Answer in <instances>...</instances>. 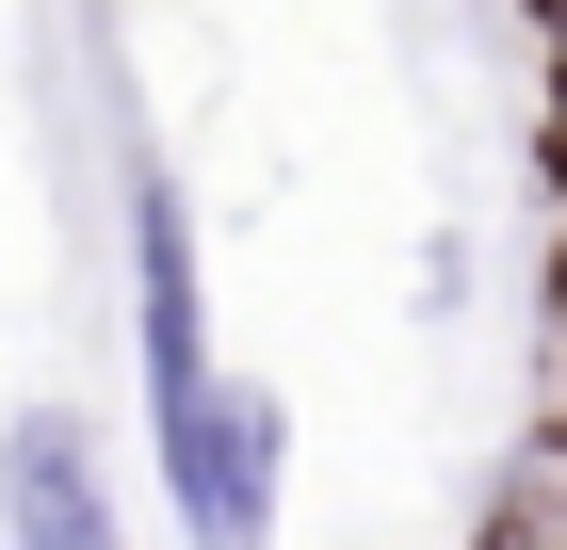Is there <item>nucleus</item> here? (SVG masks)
<instances>
[{
  "instance_id": "4",
  "label": "nucleus",
  "mask_w": 567,
  "mask_h": 550,
  "mask_svg": "<svg viewBox=\"0 0 567 550\" xmlns=\"http://www.w3.org/2000/svg\"><path fill=\"white\" fill-rule=\"evenodd\" d=\"M551 65H567V0H551Z\"/></svg>"
},
{
  "instance_id": "2",
  "label": "nucleus",
  "mask_w": 567,
  "mask_h": 550,
  "mask_svg": "<svg viewBox=\"0 0 567 550\" xmlns=\"http://www.w3.org/2000/svg\"><path fill=\"white\" fill-rule=\"evenodd\" d=\"M0 550H131L82 405H17V422H0Z\"/></svg>"
},
{
  "instance_id": "3",
  "label": "nucleus",
  "mask_w": 567,
  "mask_h": 550,
  "mask_svg": "<svg viewBox=\"0 0 567 550\" xmlns=\"http://www.w3.org/2000/svg\"><path fill=\"white\" fill-rule=\"evenodd\" d=\"M131 340H146V422L212 388V292H195V211L178 178H131Z\"/></svg>"
},
{
  "instance_id": "1",
  "label": "nucleus",
  "mask_w": 567,
  "mask_h": 550,
  "mask_svg": "<svg viewBox=\"0 0 567 550\" xmlns=\"http://www.w3.org/2000/svg\"><path fill=\"white\" fill-rule=\"evenodd\" d=\"M276 469H292V422H276V388H244V373H212L163 422V502H178L195 550H276Z\"/></svg>"
},
{
  "instance_id": "5",
  "label": "nucleus",
  "mask_w": 567,
  "mask_h": 550,
  "mask_svg": "<svg viewBox=\"0 0 567 550\" xmlns=\"http://www.w3.org/2000/svg\"><path fill=\"white\" fill-rule=\"evenodd\" d=\"M551 308H567V292H551Z\"/></svg>"
}]
</instances>
